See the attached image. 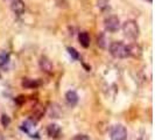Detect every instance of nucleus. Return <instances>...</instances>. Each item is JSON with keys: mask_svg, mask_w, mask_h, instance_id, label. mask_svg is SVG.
<instances>
[{"mask_svg": "<svg viewBox=\"0 0 155 140\" xmlns=\"http://www.w3.org/2000/svg\"><path fill=\"white\" fill-rule=\"evenodd\" d=\"M33 128H35V122H33L31 119L26 120V122L22 123V125H21V130H22L23 132L28 133V134H31V131Z\"/></svg>", "mask_w": 155, "mask_h": 140, "instance_id": "nucleus-13", "label": "nucleus"}, {"mask_svg": "<svg viewBox=\"0 0 155 140\" xmlns=\"http://www.w3.org/2000/svg\"><path fill=\"white\" fill-rule=\"evenodd\" d=\"M47 132H48V135L53 139H56L60 137V133H61V127L57 124H50L47 128Z\"/></svg>", "mask_w": 155, "mask_h": 140, "instance_id": "nucleus-7", "label": "nucleus"}, {"mask_svg": "<svg viewBox=\"0 0 155 140\" xmlns=\"http://www.w3.org/2000/svg\"><path fill=\"white\" fill-rule=\"evenodd\" d=\"M127 49H128V56H133V57H139V56H141L142 49H141V47L139 45H137V43L128 45Z\"/></svg>", "mask_w": 155, "mask_h": 140, "instance_id": "nucleus-9", "label": "nucleus"}, {"mask_svg": "<svg viewBox=\"0 0 155 140\" xmlns=\"http://www.w3.org/2000/svg\"><path fill=\"white\" fill-rule=\"evenodd\" d=\"M78 40H79V43L83 48H87L90 46V35L87 32H81L78 34Z\"/></svg>", "mask_w": 155, "mask_h": 140, "instance_id": "nucleus-10", "label": "nucleus"}, {"mask_svg": "<svg viewBox=\"0 0 155 140\" xmlns=\"http://www.w3.org/2000/svg\"><path fill=\"white\" fill-rule=\"evenodd\" d=\"M22 86L26 89H34V88H38L41 84L39 79H31V78H23L22 81Z\"/></svg>", "mask_w": 155, "mask_h": 140, "instance_id": "nucleus-11", "label": "nucleus"}, {"mask_svg": "<svg viewBox=\"0 0 155 140\" xmlns=\"http://www.w3.org/2000/svg\"><path fill=\"white\" fill-rule=\"evenodd\" d=\"M111 140H126L127 139V130L123 125H114L110 132Z\"/></svg>", "mask_w": 155, "mask_h": 140, "instance_id": "nucleus-3", "label": "nucleus"}, {"mask_svg": "<svg viewBox=\"0 0 155 140\" xmlns=\"http://www.w3.org/2000/svg\"><path fill=\"white\" fill-rule=\"evenodd\" d=\"M1 124H2V126H8V125L11 124V118L7 116V115H2L1 116Z\"/></svg>", "mask_w": 155, "mask_h": 140, "instance_id": "nucleus-17", "label": "nucleus"}, {"mask_svg": "<svg viewBox=\"0 0 155 140\" xmlns=\"http://www.w3.org/2000/svg\"><path fill=\"white\" fill-rule=\"evenodd\" d=\"M67 50H68L69 55L74 58V60H79V54H78V52L75 49V48H72V47H68V48H67Z\"/></svg>", "mask_w": 155, "mask_h": 140, "instance_id": "nucleus-16", "label": "nucleus"}, {"mask_svg": "<svg viewBox=\"0 0 155 140\" xmlns=\"http://www.w3.org/2000/svg\"><path fill=\"white\" fill-rule=\"evenodd\" d=\"M11 58V55L7 50H0V67L7 65Z\"/></svg>", "mask_w": 155, "mask_h": 140, "instance_id": "nucleus-14", "label": "nucleus"}, {"mask_svg": "<svg viewBox=\"0 0 155 140\" xmlns=\"http://www.w3.org/2000/svg\"><path fill=\"white\" fill-rule=\"evenodd\" d=\"M72 140H89V137L85 134H77L76 137H74Z\"/></svg>", "mask_w": 155, "mask_h": 140, "instance_id": "nucleus-18", "label": "nucleus"}, {"mask_svg": "<svg viewBox=\"0 0 155 140\" xmlns=\"http://www.w3.org/2000/svg\"><path fill=\"white\" fill-rule=\"evenodd\" d=\"M110 54L116 58H126L128 57V49L121 41H114L110 45Z\"/></svg>", "mask_w": 155, "mask_h": 140, "instance_id": "nucleus-2", "label": "nucleus"}, {"mask_svg": "<svg viewBox=\"0 0 155 140\" xmlns=\"http://www.w3.org/2000/svg\"><path fill=\"white\" fill-rule=\"evenodd\" d=\"M11 9L16 15H22L25 11H26V5H25L22 0H14L11 4Z\"/></svg>", "mask_w": 155, "mask_h": 140, "instance_id": "nucleus-5", "label": "nucleus"}, {"mask_svg": "<svg viewBox=\"0 0 155 140\" xmlns=\"http://www.w3.org/2000/svg\"><path fill=\"white\" fill-rule=\"evenodd\" d=\"M65 101L69 104L70 106H75L78 103V95L76 93V91L70 90L65 93Z\"/></svg>", "mask_w": 155, "mask_h": 140, "instance_id": "nucleus-8", "label": "nucleus"}, {"mask_svg": "<svg viewBox=\"0 0 155 140\" xmlns=\"http://www.w3.org/2000/svg\"><path fill=\"white\" fill-rule=\"evenodd\" d=\"M15 102L19 104V105H21L23 102H25V97H23V96H19L18 98H15Z\"/></svg>", "mask_w": 155, "mask_h": 140, "instance_id": "nucleus-19", "label": "nucleus"}, {"mask_svg": "<svg viewBox=\"0 0 155 140\" xmlns=\"http://www.w3.org/2000/svg\"><path fill=\"white\" fill-rule=\"evenodd\" d=\"M40 68L42 71H45L47 74H53V70H54L53 63L50 62V60L47 58L46 56H42L40 58Z\"/></svg>", "mask_w": 155, "mask_h": 140, "instance_id": "nucleus-6", "label": "nucleus"}, {"mask_svg": "<svg viewBox=\"0 0 155 140\" xmlns=\"http://www.w3.org/2000/svg\"><path fill=\"white\" fill-rule=\"evenodd\" d=\"M97 6H98V8L101 9V11H107V9H110V2L109 0H98L97 1Z\"/></svg>", "mask_w": 155, "mask_h": 140, "instance_id": "nucleus-15", "label": "nucleus"}, {"mask_svg": "<svg viewBox=\"0 0 155 140\" xmlns=\"http://www.w3.org/2000/svg\"><path fill=\"white\" fill-rule=\"evenodd\" d=\"M97 45L101 49H105V48H107V46H109V39H107V36H106V34L104 32H101V34L98 35V38H97Z\"/></svg>", "mask_w": 155, "mask_h": 140, "instance_id": "nucleus-12", "label": "nucleus"}, {"mask_svg": "<svg viewBox=\"0 0 155 140\" xmlns=\"http://www.w3.org/2000/svg\"><path fill=\"white\" fill-rule=\"evenodd\" d=\"M148 2H152V1H153V0H147Z\"/></svg>", "mask_w": 155, "mask_h": 140, "instance_id": "nucleus-20", "label": "nucleus"}, {"mask_svg": "<svg viewBox=\"0 0 155 140\" xmlns=\"http://www.w3.org/2000/svg\"><path fill=\"white\" fill-rule=\"evenodd\" d=\"M104 26H105V29L107 32H110V33H116L120 28V20H119L118 16L110 15L105 19Z\"/></svg>", "mask_w": 155, "mask_h": 140, "instance_id": "nucleus-4", "label": "nucleus"}, {"mask_svg": "<svg viewBox=\"0 0 155 140\" xmlns=\"http://www.w3.org/2000/svg\"><path fill=\"white\" fill-rule=\"evenodd\" d=\"M123 32L126 38L131 40H137L140 35V28L137 21L134 20H127L123 25Z\"/></svg>", "mask_w": 155, "mask_h": 140, "instance_id": "nucleus-1", "label": "nucleus"}]
</instances>
